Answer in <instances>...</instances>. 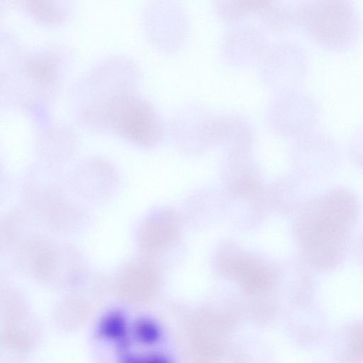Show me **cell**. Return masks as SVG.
<instances>
[{"label": "cell", "instance_id": "1", "mask_svg": "<svg viewBox=\"0 0 363 363\" xmlns=\"http://www.w3.org/2000/svg\"><path fill=\"white\" fill-rule=\"evenodd\" d=\"M354 213L353 199L343 192L324 196L308 208L298 230L305 252L315 266L328 267L339 259Z\"/></svg>", "mask_w": 363, "mask_h": 363}, {"label": "cell", "instance_id": "2", "mask_svg": "<svg viewBox=\"0 0 363 363\" xmlns=\"http://www.w3.org/2000/svg\"><path fill=\"white\" fill-rule=\"evenodd\" d=\"M300 17L311 38L329 48L349 45L358 33L356 13L347 1L308 2L302 7Z\"/></svg>", "mask_w": 363, "mask_h": 363}, {"label": "cell", "instance_id": "3", "mask_svg": "<svg viewBox=\"0 0 363 363\" xmlns=\"http://www.w3.org/2000/svg\"><path fill=\"white\" fill-rule=\"evenodd\" d=\"M107 109L110 125L120 135L145 145L160 140L162 133L160 120L146 101L122 94L110 100Z\"/></svg>", "mask_w": 363, "mask_h": 363}, {"label": "cell", "instance_id": "4", "mask_svg": "<svg viewBox=\"0 0 363 363\" xmlns=\"http://www.w3.org/2000/svg\"><path fill=\"white\" fill-rule=\"evenodd\" d=\"M334 347L335 355L340 363H363V320L343 329Z\"/></svg>", "mask_w": 363, "mask_h": 363}, {"label": "cell", "instance_id": "5", "mask_svg": "<svg viewBox=\"0 0 363 363\" xmlns=\"http://www.w3.org/2000/svg\"><path fill=\"white\" fill-rule=\"evenodd\" d=\"M227 268L247 289L259 288L269 279V274L265 267L247 257L235 256L230 258Z\"/></svg>", "mask_w": 363, "mask_h": 363}, {"label": "cell", "instance_id": "6", "mask_svg": "<svg viewBox=\"0 0 363 363\" xmlns=\"http://www.w3.org/2000/svg\"><path fill=\"white\" fill-rule=\"evenodd\" d=\"M26 8L33 17L47 23H57L61 18V11L58 6L52 5V2L31 1L27 2Z\"/></svg>", "mask_w": 363, "mask_h": 363}]
</instances>
